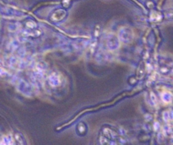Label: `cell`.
<instances>
[{
  "label": "cell",
  "mask_w": 173,
  "mask_h": 145,
  "mask_svg": "<svg viewBox=\"0 0 173 145\" xmlns=\"http://www.w3.org/2000/svg\"><path fill=\"white\" fill-rule=\"evenodd\" d=\"M119 38L123 42H129L133 39L132 31L127 28L122 29L119 32Z\"/></svg>",
  "instance_id": "1"
},
{
  "label": "cell",
  "mask_w": 173,
  "mask_h": 145,
  "mask_svg": "<svg viewBox=\"0 0 173 145\" xmlns=\"http://www.w3.org/2000/svg\"><path fill=\"white\" fill-rule=\"evenodd\" d=\"M49 80H50V83H51L52 85H54V86L58 85V84H60V78H59V76L57 75L56 74H52L51 77H50V78H49Z\"/></svg>",
  "instance_id": "3"
},
{
  "label": "cell",
  "mask_w": 173,
  "mask_h": 145,
  "mask_svg": "<svg viewBox=\"0 0 173 145\" xmlns=\"http://www.w3.org/2000/svg\"><path fill=\"white\" fill-rule=\"evenodd\" d=\"M162 99L166 102H169L171 100V94L170 93H165V94H163Z\"/></svg>",
  "instance_id": "4"
},
{
  "label": "cell",
  "mask_w": 173,
  "mask_h": 145,
  "mask_svg": "<svg viewBox=\"0 0 173 145\" xmlns=\"http://www.w3.org/2000/svg\"><path fill=\"white\" fill-rule=\"evenodd\" d=\"M106 45L110 50H115L119 46V40L114 35H110L106 40Z\"/></svg>",
  "instance_id": "2"
}]
</instances>
